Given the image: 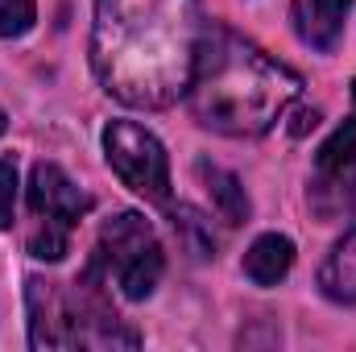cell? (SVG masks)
Returning a JSON list of instances; mask_svg holds the SVG:
<instances>
[{"mask_svg": "<svg viewBox=\"0 0 356 352\" xmlns=\"http://www.w3.org/2000/svg\"><path fill=\"white\" fill-rule=\"evenodd\" d=\"M104 158L133 195L149 203H170V162L149 129L133 120H112L104 129Z\"/></svg>", "mask_w": 356, "mask_h": 352, "instance_id": "cell-5", "label": "cell"}, {"mask_svg": "<svg viewBox=\"0 0 356 352\" xmlns=\"http://www.w3.org/2000/svg\"><path fill=\"white\" fill-rule=\"evenodd\" d=\"M0 133H4V112H0Z\"/></svg>", "mask_w": 356, "mask_h": 352, "instance_id": "cell-14", "label": "cell"}, {"mask_svg": "<svg viewBox=\"0 0 356 352\" xmlns=\"http://www.w3.org/2000/svg\"><path fill=\"white\" fill-rule=\"evenodd\" d=\"M25 303H29V344L33 349H79L75 286L63 290L58 282L29 278L25 282Z\"/></svg>", "mask_w": 356, "mask_h": 352, "instance_id": "cell-6", "label": "cell"}, {"mask_svg": "<svg viewBox=\"0 0 356 352\" xmlns=\"http://www.w3.org/2000/svg\"><path fill=\"white\" fill-rule=\"evenodd\" d=\"M348 4L353 0H294L290 4V21L302 46L311 50H332L344 33L348 21Z\"/></svg>", "mask_w": 356, "mask_h": 352, "instance_id": "cell-7", "label": "cell"}, {"mask_svg": "<svg viewBox=\"0 0 356 352\" xmlns=\"http://www.w3.org/2000/svg\"><path fill=\"white\" fill-rule=\"evenodd\" d=\"M298 91L302 79L286 63L266 54L245 33L207 21L186 88L191 112L203 129L220 137H261L286 116Z\"/></svg>", "mask_w": 356, "mask_h": 352, "instance_id": "cell-2", "label": "cell"}, {"mask_svg": "<svg viewBox=\"0 0 356 352\" xmlns=\"http://www.w3.org/2000/svg\"><path fill=\"white\" fill-rule=\"evenodd\" d=\"M319 290L332 303H356V228L344 232L319 265Z\"/></svg>", "mask_w": 356, "mask_h": 352, "instance_id": "cell-9", "label": "cell"}, {"mask_svg": "<svg viewBox=\"0 0 356 352\" xmlns=\"http://www.w3.org/2000/svg\"><path fill=\"white\" fill-rule=\"evenodd\" d=\"M13 203H17V162L0 158V228L13 224Z\"/></svg>", "mask_w": 356, "mask_h": 352, "instance_id": "cell-13", "label": "cell"}, {"mask_svg": "<svg viewBox=\"0 0 356 352\" xmlns=\"http://www.w3.org/2000/svg\"><path fill=\"white\" fill-rule=\"evenodd\" d=\"M29 211H33V232H29V257L38 262H63L71 245V228L91 211V195L54 162H38L29 175Z\"/></svg>", "mask_w": 356, "mask_h": 352, "instance_id": "cell-4", "label": "cell"}, {"mask_svg": "<svg viewBox=\"0 0 356 352\" xmlns=\"http://www.w3.org/2000/svg\"><path fill=\"white\" fill-rule=\"evenodd\" d=\"M38 21V0H0V42L29 33Z\"/></svg>", "mask_w": 356, "mask_h": 352, "instance_id": "cell-12", "label": "cell"}, {"mask_svg": "<svg viewBox=\"0 0 356 352\" xmlns=\"http://www.w3.org/2000/svg\"><path fill=\"white\" fill-rule=\"evenodd\" d=\"M199 175H203V182H207V195H211L216 211L224 216V224L249 220V199H245L241 178L228 175V170H220V166H211V162H199Z\"/></svg>", "mask_w": 356, "mask_h": 352, "instance_id": "cell-11", "label": "cell"}, {"mask_svg": "<svg viewBox=\"0 0 356 352\" xmlns=\"http://www.w3.org/2000/svg\"><path fill=\"white\" fill-rule=\"evenodd\" d=\"M203 29L199 0H95L91 71L129 108H170L191 88Z\"/></svg>", "mask_w": 356, "mask_h": 352, "instance_id": "cell-1", "label": "cell"}, {"mask_svg": "<svg viewBox=\"0 0 356 352\" xmlns=\"http://www.w3.org/2000/svg\"><path fill=\"white\" fill-rule=\"evenodd\" d=\"M91 269L99 273L104 286H116L124 298L133 303L149 298L166 269V253H162L154 224L141 211H116L112 220H104Z\"/></svg>", "mask_w": 356, "mask_h": 352, "instance_id": "cell-3", "label": "cell"}, {"mask_svg": "<svg viewBox=\"0 0 356 352\" xmlns=\"http://www.w3.org/2000/svg\"><path fill=\"white\" fill-rule=\"evenodd\" d=\"M353 166H356V79H353V112H348V120L319 145V154H315V175H319V182H327V178H344Z\"/></svg>", "mask_w": 356, "mask_h": 352, "instance_id": "cell-10", "label": "cell"}, {"mask_svg": "<svg viewBox=\"0 0 356 352\" xmlns=\"http://www.w3.org/2000/svg\"><path fill=\"white\" fill-rule=\"evenodd\" d=\"M290 265H294V241L282 232H266L245 253V278L253 286H277L290 273Z\"/></svg>", "mask_w": 356, "mask_h": 352, "instance_id": "cell-8", "label": "cell"}]
</instances>
